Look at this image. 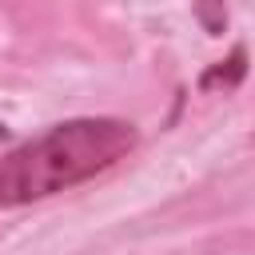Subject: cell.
I'll return each instance as SVG.
<instances>
[{"label": "cell", "instance_id": "6da1fadb", "mask_svg": "<svg viewBox=\"0 0 255 255\" xmlns=\"http://www.w3.org/2000/svg\"><path fill=\"white\" fill-rule=\"evenodd\" d=\"M135 147V128L112 116L64 120L0 155V207H20L96 179Z\"/></svg>", "mask_w": 255, "mask_h": 255}, {"label": "cell", "instance_id": "7a4b0ae2", "mask_svg": "<svg viewBox=\"0 0 255 255\" xmlns=\"http://www.w3.org/2000/svg\"><path fill=\"white\" fill-rule=\"evenodd\" d=\"M243 76H247V48H243V44H235L227 60L211 64V68L199 76V88H203V92H219V88H223V92H231V88H239V84H243Z\"/></svg>", "mask_w": 255, "mask_h": 255}, {"label": "cell", "instance_id": "277c9868", "mask_svg": "<svg viewBox=\"0 0 255 255\" xmlns=\"http://www.w3.org/2000/svg\"><path fill=\"white\" fill-rule=\"evenodd\" d=\"M4 139H8V128H4V124H0V143H4Z\"/></svg>", "mask_w": 255, "mask_h": 255}, {"label": "cell", "instance_id": "3957f363", "mask_svg": "<svg viewBox=\"0 0 255 255\" xmlns=\"http://www.w3.org/2000/svg\"><path fill=\"white\" fill-rule=\"evenodd\" d=\"M195 16H199L207 36H223L227 32V0H195Z\"/></svg>", "mask_w": 255, "mask_h": 255}]
</instances>
